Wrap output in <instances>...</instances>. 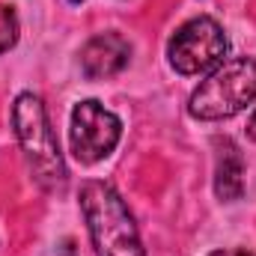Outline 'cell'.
<instances>
[{
  "label": "cell",
  "mask_w": 256,
  "mask_h": 256,
  "mask_svg": "<svg viewBox=\"0 0 256 256\" xmlns=\"http://www.w3.org/2000/svg\"><path fill=\"white\" fill-rule=\"evenodd\" d=\"M214 194L224 202H232L244 194V158L242 149L224 137L218 140V164H214Z\"/></svg>",
  "instance_id": "7"
},
{
  "label": "cell",
  "mask_w": 256,
  "mask_h": 256,
  "mask_svg": "<svg viewBox=\"0 0 256 256\" xmlns=\"http://www.w3.org/2000/svg\"><path fill=\"white\" fill-rule=\"evenodd\" d=\"M208 256H254V254H248V250H214Z\"/></svg>",
  "instance_id": "9"
},
{
  "label": "cell",
  "mask_w": 256,
  "mask_h": 256,
  "mask_svg": "<svg viewBox=\"0 0 256 256\" xmlns=\"http://www.w3.org/2000/svg\"><path fill=\"white\" fill-rule=\"evenodd\" d=\"M248 134H250V140H256V110L250 114V120H248Z\"/></svg>",
  "instance_id": "10"
},
{
  "label": "cell",
  "mask_w": 256,
  "mask_h": 256,
  "mask_svg": "<svg viewBox=\"0 0 256 256\" xmlns=\"http://www.w3.org/2000/svg\"><path fill=\"white\" fill-rule=\"evenodd\" d=\"M78 200L96 256H146L126 200L108 182H84Z\"/></svg>",
  "instance_id": "1"
},
{
  "label": "cell",
  "mask_w": 256,
  "mask_h": 256,
  "mask_svg": "<svg viewBox=\"0 0 256 256\" xmlns=\"http://www.w3.org/2000/svg\"><path fill=\"white\" fill-rule=\"evenodd\" d=\"M68 137H72L74 158L80 164H96L116 149V143L122 137V122L102 102L86 98V102L74 104V110H72Z\"/></svg>",
  "instance_id": "5"
},
{
  "label": "cell",
  "mask_w": 256,
  "mask_h": 256,
  "mask_svg": "<svg viewBox=\"0 0 256 256\" xmlns=\"http://www.w3.org/2000/svg\"><path fill=\"white\" fill-rule=\"evenodd\" d=\"M131 60V45L120 33H98L80 48V68L90 80L114 78Z\"/></svg>",
  "instance_id": "6"
},
{
  "label": "cell",
  "mask_w": 256,
  "mask_h": 256,
  "mask_svg": "<svg viewBox=\"0 0 256 256\" xmlns=\"http://www.w3.org/2000/svg\"><path fill=\"white\" fill-rule=\"evenodd\" d=\"M256 98V60L236 57L224 60L191 92L188 114L202 122H218L242 114Z\"/></svg>",
  "instance_id": "3"
},
{
  "label": "cell",
  "mask_w": 256,
  "mask_h": 256,
  "mask_svg": "<svg viewBox=\"0 0 256 256\" xmlns=\"http://www.w3.org/2000/svg\"><path fill=\"white\" fill-rule=\"evenodd\" d=\"M68 3H84V0H68Z\"/></svg>",
  "instance_id": "11"
},
{
  "label": "cell",
  "mask_w": 256,
  "mask_h": 256,
  "mask_svg": "<svg viewBox=\"0 0 256 256\" xmlns=\"http://www.w3.org/2000/svg\"><path fill=\"white\" fill-rule=\"evenodd\" d=\"M18 42V15L12 6L0 3V54H6Z\"/></svg>",
  "instance_id": "8"
},
{
  "label": "cell",
  "mask_w": 256,
  "mask_h": 256,
  "mask_svg": "<svg viewBox=\"0 0 256 256\" xmlns=\"http://www.w3.org/2000/svg\"><path fill=\"white\" fill-rule=\"evenodd\" d=\"M12 128H15V137H18V143L24 149V158H27V167H30L36 185L51 194L63 191L68 173H66L54 128L48 122V110H45L39 96L21 92L15 98V104H12Z\"/></svg>",
  "instance_id": "2"
},
{
  "label": "cell",
  "mask_w": 256,
  "mask_h": 256,
  "mask_svg": "<svg viewBox=\"0 0 256 256\" xmlns=\"http://www.w3.org/2000/svg\"><path fill=\"white\" fill-rule=\"evenodd\" d=\"M226 48H230V42H226L224 27L214 18L200 15V18L185 21L173 33V39L167 45V57L179 74H202V72L224 63Z\"/></svg>",
  "instance_id": "4"
}]
</instances>
